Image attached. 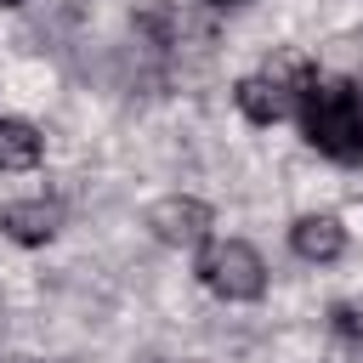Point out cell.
Returning <instances> with one entry per match:
<instances>
[{
  "label": "cell",
  "mask_w": 363,
  "mask_h": 363,
  "mask_svg": "<svg viewBox=\"0 0 363 363\" xmlns=\"http://www.w3.org/2000/svg\"><path fill=\"white\" fill-rule=\"evenodd\" d=\"M199 284L221 301H255L267 289V261L244 238H210L199 244Z\"/></svg>",
  "instance_id": "2"
},
{
  "label": "cell",
  "mask_w": 363,
  "mask_h": 363,
  "mask_svg": "<svg viewBox=\"0 0 363 363\" xmlns=\"http://www.w3.org/2000/svg\"><path fill=\"white\" fill-rule=\"evenodd\" d=\"M57 227H62V210L51 199H17L0 210V233L11 244H45V238H57Z\"/></svg>",
  "instance_id": "4"
},
{
  "label": "cell",
  "mask_w": 363,
  "mask_h": 363,
  "mask_svg": "<svg viewBox=\"0 0 363 363\" xmlns=\"http://www.w3.org/2000/svg\"><path fill=\"white\" fill-rule=\"evenodd\" d=\"M45 153V136L28 119H0V170H34Z\"/></svg>",
  "instance_id": "6"
},
{
  "label": "cell",
  "mask_w": 363,
  "mask_h": 363,
  "mask_svg": "<svg viewBox=\"0 0 363 363\" xmlns=\"http://www.w3.org/2000/svg\"><path fill=\"white\" fill-rule=\"evenodd\" d=\"M187 363H199V357H187Z\"/></svg>",
  "instance_id": "10"
},
{
  "label": "cell",
  "mask_w": 363,
  "mask_h": 363,
  "mask_svg": "<svg viewBox=\"0 0 363 363\" xmlns=\"http://www.w3.org/2000/svg\"><path fill=\"white\" fill-rule=\"evenodd\" d=\"M301 136L335 159V164H363V91L352 79H312L301 91Z\"/></svg>",
  "instance_id": "1"
},
{
  "label": "cell",
  "mask_w": 363,
  "mask_h": 363,
  "mask_svg": "<svg viewBox=\"0 0 363 363\" xmlns=\"http://www.w3.org/2000/svg\"><path fill=\"white\" fill-rule=\"evenodd\" d=\"M210 6H238V0H210Z\"/></svg>",
  "instance_id": "8"
},
{
  "label": "cell",
  "mask_w": 363,
  "mask_h": 363,
  "mask_svg": "<svg viewBox=\"0 0 363 363\" xmlns=\"http://www.w3.org/2000/svg\"><path fill=\"white\" fill-rule=\"evenodd\" d=\"M289 250L301 255V261H340L346 255V227L335 221V216H301L295 227H289Z\"/></svg>",
  "instance_id": "5"
},
{
  "label": "cell",
  "mask_w": 363,
  "mask_h": 363,
  "mask_svg": "<svg viewBox=\"0 0 363 363\" xmlns=\"http://www.w3.org/2000/svg\"><path fill=\"white\" fill-rule=\"evenodd\" d=\"M0 6H23V0H0Z\"/></svg>",
  "instance_id": "9"
},
{
  "label": "cell",
  "mask_w": 363,
  "mask_h": 363,
  "mask_svg": "<svg viewBox=\"0 0 363 363\" xmlns=\"http://www.w3.org/2000/svg\"><path fill=\"white\" fill-rule=\"evenodd\" d=\"M335 329H340L346 340H357V335H363V318H357L352 306H335Z\"/></svg>",
  "instance_id": "7"
},
{
  "label": "cell",
  "mask_w": 363,
  "mask_h": 363,
  "mask_svg": "<svg viewBox=\"0 0 363 363\" xmlns=\"http://www.w3.org/2000/svg\"><path fill=\"white\" fill-rule=\"evenodd\" d=\"M147 227H153V238H159V244L199 250V244H210L216 210H210L204 199H187V193H176V199H159V204L147 210Z\"/></svg>",
  "instance_id": "3"
}]
</instances>
